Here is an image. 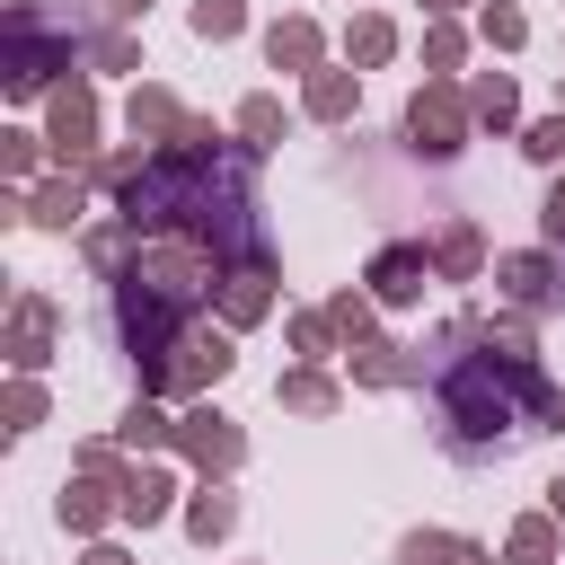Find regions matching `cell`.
Segmentation results:
<instances>
[{"mask_svg":"<svg viewBox=\"0 0 565 565\" xmlns=\"http://www.w3.org/2000/svg\"><path fill=\"white\" fill-rule=\"evenodd\" d=\"M88 221V177H44L26 194V230H79Z\"/></svg>","mask_w":565,"mask_h":565,"instance_id":"9a60e30c","label":"cell"},{"mask_svg":"<svg viewBox=\"0 0 565 565\" xmlns=\"http://www.w3.org/2000/svg\"><path fill=\"white\" fill-rule=\"evenodd\" d=\"M115 441H124L132 459H141V450H177V415H168L159 397H132V406H124V424H115Z\"/></svg>","mask_w":565,"mask_h":565,"instance_id":"7402d4cb","label":"cell"},{"mask_svg":"<svg viewBox=\"0 0 565 565\" xmlns=\"http://www.w3.org/2000/svg\"><path fill=\"white\" fill-rule=\"evenodd\" d=\"M44 415H53V397L35 388V371H18V380H9V397H0V424H9V433H35Z\"/></svg>","mask_w":565,"mask_h":565,"instance_id":"f1b7e54d","label":"cell"},{"mask_svg":"<svg viewBox=\"0 0 565 565\" xmlns=\"http://www.w3.org/2000/svg\"><path fill=\"white\" fill-rule=\"evenodd\" d=\"M388 53H397V26H388L380 9H362V18L344 26V62H353V71H380Z\"/></svg>","mask_w":565,"mask_h":565,"instance_id":"d4e9b609","label":"cell"},{"mask_svg":"<svg viewBox=\"0 0 565 565\" xmlns=\"http://www.w3.org/2000/svg\"><path fill=\"white\" fill-rule=\"evenodd\" d=\"M282 335H291V353H309V362H327V353H335V318H327V309H291V327H282Z\"/></svg>","mask_w":565,"mask_h":565,"instance_id":"d6a6232c","label":"cell"},{"mask_svg":"<svg viewBox=\"0 0 565 565\" xmlns=\"http://www.w3.org/2000/svg\"><path fill=\"white\" fill-rule=\"evenodd\" d=\"M424 362H433V353H406V344H362V353H353V388H406V380H424Z\"/></svg>","mask_w":565,"mask_h":565,"instance_id":"d6986e66","label":"cell"},{"mask_svg":"<svg viewBox=\"0 0 565 565\" xmlns=\"http://www.w3.org/2000/svg\"><path fill=\"white\" fill-rule=\"evenodd\" d=\"M185 26H194L203 44H238V35H247V0H194Z\"/></svg>","mask_w":565,"mask_h":565,"instance_id":"4316f807","label":"cell"},{"mask_svg":"<svg viewBox=\"0 0 565 565\" xmlns=\"http://www.w3.org/2000/svg\"><path fill=\"white\" fill-rule=\"evenodd\" d=\"M503 565H556V512H521L503 539Z\"/></svg>","mask_w":565,"mask_h":565,"instance_id":"484cf974","label":"cell"},{"mask_svg":"<svg viewBox=\"0 0 565 565\" xmlns=\"http://www.w3.org/2000/svg\"><path fill=\"white\" fill-rule=\"evenodd\" d=\"M88 62H97V71H141V35H132V26H97V35H88Z\"/></svg>","mask_w":565,"mask_h":565,"instance_id":"1f68e13d","label":"cell"},{"mask_svg":"<svg viewBox=\"0 0 565 565\" xmlns=\"http://www.w3.org/2000/svg\"><path fill=\"white\" fill-rule=\"evenodd\" d=\"M238 371V335L212 318H185V335L168 344V397H212Z\"/></svg>","mask_w":565,"mask_h":565,"instance_id":"3957f363","label":"cell"},{"mask_svg":"<svg viewBox=\"0 0 565 565\" xmlns=\"http://www.w3.org/2000/svg\"><path fill=\"white\" fill-rule=\"evenodd\" d=\"M433 274H441V282H477V274H486V230H477V221H450V230L433 238Z\"/></svg>","mask_w":565,"mask_h":565,"instance_id":"ac0fdd59","label":"cell"},{"mask_svg":"<svg viewBox=\"0 0 565 565\" xmlns=\"http://www.w3.org/2000/svg\"><path fill=\"white\" fill-rule=\"evenodd\" d=\"M521 159H539V168H565V115H539V124L521 132Z\"/></svg>","mask_w":565,"mask_h":565,"instance_id":"d590c367","label":"cell"},{"mask_svg":"<svg viewBox=\"0 0 565 565\" xmlns=\"http://www.w3.org/2000/svg\"><path fill=\"white\" fill-rule=\"evenodd\" d=\"M547 433H565V388H556V397H547Z\"/></svg>","mask_w":565,"mask_h":565,"instance_id":"b9f144b4","label":"cell"},{"mask_svg":"<svg viewBox=\"0 0 565 565\" xmlns=\"http://www.w3.org/2000/svg\"><path fill=\"white\" fill-rule=\"evenodd\" d=\"M362 282H371V300H380V309H415V300H424V282H441V274H433V256H424L415 238H388V247L371 256V274H362Z\"/></svg>","mask_w":565,"mask_h":565,"instance_id":"52a82bcc","label":"cell"},{"mask_svg":"<svg viewBox=\"0 0 565 565\" xmlns=\"http://www.w3.org/2000/svg\"><path fill=\"white\" fill-rule=\"evenodd\" d=\"M230 124H238V150H247V159L282 150V97H265V88H256V97H238V115H230Z\"/></svg>","mask_w":565,"mask_h":565,"instance_id":"603a6c76","label":"cell"},{"mask_svg":"<svg viewBox=\"0 0 565 565\" xmlns=\"http://www.w3.org/2000/svg\"><path fill=\"white\" fill-rule=\"evenodd\" d=\"M168 512H177V477H168L159 459H132V468H124V521H132V530H159Z\"/></svg>","mask_w":565,"mask_h":565,"instance_id":"5bb4252c","label":"cell"},{"mask_svg":"<svg viewBox=\"0 0 565 565\" xmlns=\"http://www.w3.org/2000/svg\"><path fill=\"white\" fill-rule=\"evenodd\" d=\"M185 124H194V115H185V106H177V97H168V88H159V79H150V88H132V97H124V132H132V141H141V150H168V141H177V132H185Z\"/></svg>","mask_w":565,"mask_h":565,"instance_id":"8fae6325","label":"cell"},{"mask_svg":"<svg viewBox=\"0 0 565 565\" xmlns=\"http://www.w3.org/2000/svg\"><path fill=\"white\" fill-rule=\"evenodd\" d=\"M424 9H433V18H459V9H477V0H424Z\"/></svg>","mask_w":565,"mask_h":565,"instance_id":"7bdbcfd3","label":"cell"},{"mask_svg":"<svg viewBox=\"0 0 565 565\" xmlns=\"http://www.w3.org/2000/svg\"><path fill=\"white\" fill-rule=\"evenodd\" d=\"M397 565H459V539L450 530H406L397 539Z\"/></svg>","mask_w":565,"mask_h":565,"instance_id":"836d02e7","label":"cell"},{"mask_svg":"<svg viewBox=\"0 0 565 565\" xmlns=\"http://www.w3.org/2000/svg\"><path fill=\"white\" fill-rule=\"evenodd\" d=\"M53 71H71V35L62 26H9V97H44Z\"/></svg>","mask_w":565,"mask_h":565,"instance_id":"8992f818","label":"cell"},{"mask_svg":"<svg viewBox=\"0 0 565 565\" xmlns=\"http://www.w3.org/2000/svg\"><path fill=\"white\" fill-rule=\"evenodd\" d=\"M468 132H477V115H468V88H459V79H424V88L406 97V141H415L424 159H459Z\"/></svg>","mask_w":565,"mask_h":565,"instance_id":"7a4b0ae2","label":"cell"},{"mask_svg":"<svg viewBox=\"0 0 565 565\" xmlns=\"http://www.w3.org/2000/svg\"><path fill=\"white\" fill-rule=\"evenodd\" d=\"M353 106H362V71L353 62H327V71L300 79V115L309 124H353Z\"/></svg>","mask_w":565,"mask_h":565,"instance_id":"30bf717a","label":"cell"},{"mask_svg":"<svg viewBox=\"0 0 565 565\" xmlns=\"http://www.w3.org/2000/svg\"><path fill=\"white\" fill-rule=\"evenodd\" d=\"M44 141H53L62 177H88V168H97V88H88V79L53 88V106H44Z\"/></svg>","mask_w":565,"mask_h":565,"instance_id":"277c9868","label":"cell"},{"mask_svg":"<svg viewBox=\"0 0 565 565\" xmlns=\"http://www.w3.org/2000/svg\"><path fill=\"white\" fill-rule=\"evenodd\" d=\"M265 62H274V71H300V79L327 71V26H318V18H274V26H265Z\"/></svg>","mask_w":565,"mask_h":565,"instance_id":"7c38bea8","label":"cell"},{"mask_svg":"<svg viewBox=\"0 0 565 565\" xmlns=\"http://www.w3.org/2000/svg\"><path fill=\"white\" fill-rule=\"evenodd\" d=\"M53 335H62V300L53 291H18L9 300V362L18 371H44L53 362Z\"/></svg>","mask_w":565,"mask_h":565,"instance_id":"ba28073f","label":"cell"},{"mask_svg":"<svg viewBox=\"0 0 565 565\" xmlns=\"http://www.w3.org/2000/svg\"><path fill=\"white\" fill-rule=\"evenodd\" d=\"M230 530H238V494H230L221 477H203V486L185 494V539L212 547V539H230Z\"/></svg>","mask_w":565,"mask_h":565,"instance_id":"e0dca14e","label":"cell"},{"mask_svg":"<svg viewBox=\"0 0 565 565\" xmlns=\"http://www.w3.org/2000/svg\"><path fill=\"white\" fill-rule=\"evenodd\" d=\"M459 62H468V35H459L450 18H433V26H424V79H450Z\"/></svg>","mask_w":565,"mask_h":565,"instance_id":"4dcf8cb0","label":"cell"},{"mask_svg":"<svg viewBox=\"0 0 565 565\" xmlns=\"http://www.w3.org/2000/svg\"><path fill=\"white\" fill-rule=\"evenodd\" d=\"M477 344H486L494 362H539V327H530L521 309H494V318H477Z\"/></svg>","mask_w":565,"mask_h":565,"instance_id":"cb8c5ba5","label":"cell"},{"mask_svg":"<svg viewBox=\"0 0 565 565\" xmlns=\"http://www.w3.org/2000/svg\"><path fill=\"white\" fill-rule=\"evenodd\" d=\"M547 397L556 388L539 380V362H494L486 344L477 353H450L441 380H433V406H441V441L450 450H494L521 424V406L547 415Z\"/></svg>","mask_w":565,"mask_h":565,"instance_id":"6da1fadb","label":"cell"},{"mask_svg":"<svg viewBox=\"0 0 565 565\" xmlns=\"http://www.w3.org/2000/svg\"><path fill=\"white\" fill-rule=\"evenodd\" d=\"M274 406H291V415H335V406H344V388H335L318 362H291V371L274 380Z\"/></svg>","mask_w":565,"mask_h":565,"instance_id":"ffe728a7","label":"cell"},{"mask_svg":"<svg viewBox=\"0 0 565 565\" xmlns=\"http://www.w3.org/2000/svg\"><path fill=\"white\" fill-rule=\"evenodd\" d=\"M547 512H556V530H565V477H547Z\"/></svg>","mask_w":565,"mask_h":565,"instance_id":"ab89813d","label":"cell"},{"mask_svg":"<svg viewBox=\"0 0 565 565\" xmlns=\"http://www.w3.org/2000/svg\"><path fill=\"white\" fill-rule=\"evenodd\" d=\"M44 150H53V141H44V132H26V124H9V132H0V168H9V177H35V159H44Z\"/></svg>","mask_w":565,"mask_h":565,"instance_id":"e575fe53","label":"cell"},{"mask_svg":"<svg viewBox=\"0 0 565 565\" xmlns=\"http://www.w3.org/2000/svg\"><path fill=\"white\" fill-rule=\"evenodd\" d=\"M477 35H486L494 53H521V44H530V18H521L512 0H486V9H477Z\"/></svg>","mask_w":565,"mask_h":565,"instance_id":"f546056e","label":"cell"},{"mask_svg":"<svg viewBox=\"0 0 565 565\" xmlns=\"http://www.w3.org/2000/svg\"><path fill=\"white\" fill-rule=\"evenodd\" d=\"M97 18H106V26H141V18H150V0H97Z\"/></svg>","mask_w":565,"mask_h":565,"instance_id":"74e56055","label":"cell"},{"mask_svg":"<svg viewBox=\"0 0 565 565\" xmlns=\"http://www.w3.org/2000/svg\"><path fill=\"white\" fill-rule=\"evenodd\" d=\"M327 318H335V344H344V353L380 344V335H371V291H335V300H327Z\"/></svg>","mask_w":565,"mask_h":565,"instance_id":"83f0119b","label":"cell"},{"mask_svg":"<svg viewBox=\"0 0 565 565\" xmlns=\"http://www.w3.org/2000/svg\"><path fill=\"white\" fill-rule=\"evenodd\" d=\"M79 565H132V556H124L115 539H88V556H79Z\"/></svg>","mask_w":565,"mask_h":565,"instance_id":"f35d334b","label":"cell"},{"mask_svg":"<svg viewBox=\"0 0 565 565\" xmlns=\"http://www.w3.org/2000/svg\"><path fill=\"white\" fill-rule=\"evenodd\" d=\"M494 282L512 309H547L556 300V256L547 247H521V256H494Z\"/></svg>","mask_w":565,"mask_h":565,"instance_id":"4fadbf2b","label":"cell"},{"mask_svg":"<svg viewBox=\"0 0 565 565\" xmlns=\"http://www.w3.org/2000/svg\"><path fill=\"white\" fill-rule=\"evenodd\" d=\"M274 309V265H238L230 282H221V327L238 335V327H256Z\"/></svg>","mask_w":565,"mask_h":565,"instance_id":"2e32d148","label":"cell"},{"mask_svg":"<svg viewBox=\"0 0 565 565\" xmlns=\"http://www.w3.org/2000/svg\"><path fill=\"white\" fill-rule=\"evenodd\" d=\"M468 115H477L486 132H512V124H521V88H512V71H477V79H468Z\"/></svg>","mask_w":565,"mask_h":565,"instance_id":"44dd1931","label":"cell"},{"mask_svg":"<svg viewBox=\"0 0 565 565\" xmlns=\"http://www.w3.org/2000/svg\"><path fill=\"white\" fill-rule=\"evenodd\" d=\"M177 459H185V468H203V477H230V468L247 459V433H238V415H221L212 397H194V406L177 415Z\"/></svg>","mask_w":565,"mask_h":565,"instance_id":"5b68a950","label":"cell"},{"mask_svg":"<svg viewBox=\"0 0 565 565\" xmlns=\"http://www.w3.org/2000/svg\"><path fill=\"white\" fill-rule=\"evenodd\" d=\"M459 565H494V556H486V547H477V539H459Z\"/></svg>","mask_w":565,"mask_h":565,"instance_id":"60d3db41","label":"cell"},{"mask_svg":"<svg viewBox=\"0 0 565 565\" xmlns=\"http://www.w3.org/2000/svg\"><path fill=\"white\" fill-rule=\"evenodd\" d=\"M539 230L565 247V168H556V185H547V203H539Z\"/></svg>","mask_w":565,"mask_h":565,"instance_id":"8d00e7d4","label":"cell"},{"mask_svg":"<svg viewBox=\"0 0 565 565\" xmlns=\"http://www.w3.org/2000/svg\"><path fill=\"white\" fill-rule=\"evenodd\" d=\"M53 521H62L71 539H106V521H124V486H115V477H62Z\"/></svg>","mask_w":565,"mask_h":565,"instance_id":"9c48e42d","label":"cell"}]
</instances>
